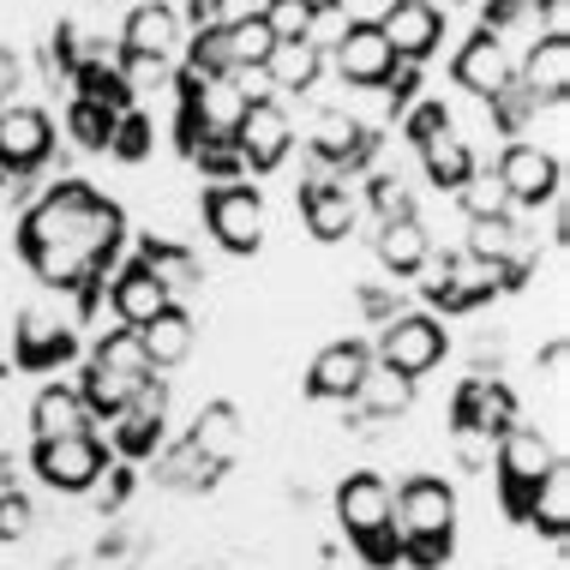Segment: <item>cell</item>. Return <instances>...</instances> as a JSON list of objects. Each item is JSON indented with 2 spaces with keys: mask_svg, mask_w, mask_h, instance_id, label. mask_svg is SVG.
<instances>
[{
  "mask_svg": "<svg viewBox=\"0 0 570 570\" xmlns=\"http://www.w3.org/2000/svg\"><path fill=\"white\" fill-rule=\"evenodd\" d=\"M19 246L49 288H90L120 246V210L90 193L85 180H67L24 210Z\"/></svg>",
  "mask_w": 570,
  "mask_h": 570,
  "instance_id": "6da1fadb",
  "label": "cell"
},
{
  "mask_svg": "<svg viewBox=\"0 0 570 570\" xmlns=\"http://www.w3.org/2000/svg\"><path fill=\"white\" fill-rule=\"evenodd\" d=\"M391 534H396V552H409L421 570L439 564L456 534V492L439 474L403 481V492H391Z\"/></svg>",
  "mask_w": 570,
  "mask_h": 570,
  "instance_id": "7a4b0ae2",
  "label": "cell"
},
{
  "mask_svg": "<svg viewBox=\"0 0 570 570\" xmlns=\"http://www.w3.org/2000/svg\"><path fill=\"white\" fill-rule=\"evenodd\" d=\"M336 522H343L348 547L373 570L396 564V534H391V481L384 474H348L336 487Z\"/></svg>",
  "mask_w": 570,
  "mask_h": 570,
  "instance_id": "3957f363",
  "label": "cell"
},
{
  "mask_svg": "<svg viewBox=\"0 0 570 570\" xmlns=\"http://www.w3.org/2000/svg\"><path fill=\"white\" fill-rule=\"evenodd\" d=\"M492 469H499V487H504V504L522 517V499H529L534 487L547 481L552 469H559V451H552V439L541 426H511L499 444H492Z\"/></svg>",
  "mask_w": 570,
  "mask_h": 570,
  "instance_id": "277c9868",
  "label": "cell"
},
{
  "mask_svg": "<svg viewBox=\"0 0 570 570\" xmlns=\"http://www.w3.org/2000/svg\"><path fill=\"white\" fill-rule=\"evenodd\" d=\"M444 348H451V336H444L439 318L403 313V318L384 325V343H379L373 361H384L391 373H403V379H421V373H433V366L444 361Z\"/></svg>",
  "mask_w": 570,
  "mask_h": 570,
  "instance_id": "5b68a950",
  "label": "cell"
},
{
  "mask_svg": "<svg viewBox=\"0 0 570 570\" xmlns=\"http://www.w3.org/2000/svg\"><path fill=\"white\" fill-rule=\"evenodd\" d=\"M205 228L223 253H258L265 246V198L253 187H217L205 198Z\"/></svg>",
  "mask_w": 570,
  "mask_h": 570,
  "instance_id": "8992f818",
  "label": "cell"
},
{
  "mask_svg": "<svg viewBox=\"0 0 570 570\" xmlns=\"http://www.w3.org/2000/svg\"><path fill=\"white\" fill-rule=\"evenodd\" d=\"M30 469L42 474V487L55 492H90L102 469H109V451H102L97 433H72V439H49L37 444V456H30Z\"/></svg>",
  "mask_w": 570,
  "mask_h": 570,
  "instance_id": "52a82bcc",
  "label": "cell"
},
{
  "mask_svg": "<svg viewBox=\"0 0 570 570\" xmlns=\"http://www.w3.org/2000/svg\"><path fill=\"white\" fill-rule=\"evenodd\" d=\"M235 157L240 168H276L288 157V145H295V120H288L283 102H271V97H258L253 109L240 115V127H235Z\"/></svg>",
  "mask_w": 570,
  "mask_h": 570,
  "instance_id": "ba28073f",
  "label": "cell"
},
{
  "mask_svg": "<svg viewBox=\"0 0 570 570\" xmlns=\"http://www.w3.org/2000/svg\"><path fill=\"white\" fill-rule=\"evenodd\" d=\"M456 85L469 90V97H492V102H499L504 90L517 85L511 49H504L499 30H481V37L462 42V55H456Z\"/></svg>",
  "mask_w": 570,
  "mask_h": 570,
  "instance_id": "9c48e42d",
  "label": "cell"
},
{
  "mask_svg": "<svg viewBox=\"0 0 570 570\" xmlns=\"http://www.w3.org/2000/svg\"><path fill=\"white\" fill-rule=\"evenodd\" d=\"M55 132L42 109H24V102H0V168L7 175H30L42 157H49Z\"/></svg>",
  "mask_w": 570,
  "mask_h": 570,
  "instance_id": "30bf717a",
  "label": "cell"
},
{
  "mask_svg": "<svg viewBox=\"0 0 570 570\" xmlns=\"http://www.w3.org/2000/svg\"><path fill=\"white\" fill-rule=\"evenodd\" d=\"M451 426H469V433H481V439L499 444L517 426V391H511V384H499V379H469L456 391V421Z\"/></svg>",
  "mask_w": 570,
  "mask_h": 570,
  "instance_id": "8fae6325",
  "label": "cell"
},
{
  "mask_svg": "<svg viewBox=\"0 0 570 570\" xmlns=\"http://www.w3.org/2000/svg\"><path fill=\"white\" fill-rule=\"evenodd\" d=\"M492 175L504 180L511 205H547V198H559V157L541 145H511Z\"/></svg>",
  "mask_w": 570,
  "mask_h": 570,
  "instance_id": "7c38bea8",
  "label": "cell"
},
{
  "mask_svg": "<svg viewBox=\"0 0 570 570\" xmlns=\"http://www.w3.org/2000/svg\"><path fill=\"white\" fill-rule=\"evenodd\" d=\"M379 37L391 42V55H396V60H421V55H433V49H439V37H444V12L433 7V0H396V7L379 19Z\"/></svg>",
  "mask_w": 570,
  "mask_h": 570,
  "instance_id": "4fadbf2b",
  "label": "cell"
},
{
  "mask_svg": "<svg viewBox=\"0 0 570 570\" xmlns=\"http://www.w3.org/2000/svg\"><path fill=\"white\" fill-rule=\"evenodd\" d=\"M336 72H343V85H361V90H379L391 79L396 55H391V42L379 37V24H348L343 37H336Z\"/></svg>",
  "mask_w": 570,
  "mask_h": 570,
  "instance_id": "5bb4252c",
  "label": "cell"
},
{
  "mask_svg": "<svg viewBox=\"0 0 570 570\" xmlns=\"http://www.w3.org/2000/svg\"><path fill=\"white\" fill-rule=\"evenodd\" d=\"M499 288H504V271H499V265H487V258H474V253L444 258L439 276H426V295L444 301V306H474V301H492Z\"/></svg>",
  "mask_w": 570,
  "mask_h": 570,
  "instance_id": "9a60e30c",
  "label": "cell"
},
{
  "mask_svg": "<svg viewBox=\"0 0 570 570\" xmlns=\"http://www.w3.org/2000/svg\"><path fill=\"white\" fill-rule=\"evenodd\" d=\"M366 366H373V348H361V343H331V348L313 354V366H306V391H313L318 403H348Z\"/></svg>",
  "mask_w": 570,
  "mask_h": 570,
  "instance_id": "2e32d148",
  "label": "cell"
},
{
  "mask_svg": "<svg viewBox=\"0 0 570 570\" xmlns=\"http://www.w3.org/2000/svg\"><path fill=\"white\" fill-rule=\"evenodd\" d=\"M109 306H115L120 331H145L157 313H168V306H175V295H168V288H163L145 265H127V271L109 283Z\"/></svg>",
  "mask_w": 570,
  "mask_h": 570,
  "instance_id": "e0dca14e",
  "label": "cell"
},
{
  "mask_svg": "<svg viewBox=\"0 0 570 570\" xmlns=\"http://www.w3.org/2000/svg\"><path fill=\"white\" fill-rule=\"evenodd\" d=\"M163 409H168L163 384H157V379L138 384L132 403L115 414V444H120V456H150V451H157V439H163Z\"/></svg>",
  "mask_w": 570,
  "mask_h": 570,
  "instance_id": "ac0fdd59",
  "label": "cell"
},
{
  "mask_svg": "<svg viewBox=\"0 0 570 570\" xmlns=\"http://www.w3.org/2000/svg\"><path fill=\"white\" fill-rule=\"evenodd\" d=\"M517 90L529 102H564V90H570V42L564 37H534Z\"/></svg>",
  "mask_w": 570,
  "mask_h": 570,
  "instance_id": "d6986e66",
  "label": "cell"
},
{
  "mask_svg": "<svg viewBox=\"0 0 570 570\" xmlns=\"http://www.w3.org/2000/svg\"><path fill=\"white\" fill-rule=\"evenodd\" d=\"M30 433H37V444L72 439V433H90V409H85V396L72 391V384H42V391L30 396Z\"/></svg>",
  "mask_w": 570,
  "mask_h": 570,
  "instance_id": "ffe728a7",
  "label": "cell"
},
{
  "mask_svg": "<svg viewBox=\"0 0 570 570\" xmlns=\"http://www.w3.org/2000/svg\"><path fill=\"white\" fill-rule=\"evenodd\" d=\"M72 348V325L49 306H30V313L12 325V354H19V366H55L60 354Z\"/></svg>",
  "mask_w": 570,
  "mask_h": 570,
  "instance_id": "44dd1931",
  "label": "cell"
},
{
  "mask_svg": "<svg viewBox=\"0 0 570 570\" xmlns=\"http://www.w3.org/2000/svg\"><path fill=\"white\" fill-rule=\"evenodd\" d=\"M127 60H168L175 67V55H180V12L175 7H138L132 19H127Z\"/></svg>",
  "mask_w": 570,
  "mask_h": 570,
  "instance_id": "7402d4cb",
  "label": "cell"
},
{
  "mask_svg": "<svg viewBox=\"0 0 570 570\" xmlns=\"http://www.w3.org/2000/svg\"><path fill=\"white\" fill-rule=\"evenodd\" d=\"M187 451L198 456V469H228V462L240 456V414L228 409V403H210V409H198V426H193V439H187Z\"/></svg>",
  "mask_w": 570,
  "mask_h": 570,
  "instance_id": "603a6c76",
  "label": "cell"
},
{
  "mask_svg": "<svg viewBox=\"0 0 570 570\" xmlns=\"http://www.w3.org/2000/svg\"><path fill=\"white\" fill-rule=\"evenodd\" d=\"M301 217H306V228H313V240H348V235H354V217H361V205L348 198V187L313 180V187L301 193Z\"/></svg>",
  "mask_w": 570,
  "mask_h": 570,
  "instance_id": "cb8c5ba5",
  "label": "cell"
},
{
  "mask_svg": "<svg viewBox=\"0 0 570 570\" xmlns=\"http://www.w3.org/2000/svg\"><path fill=\"white\" fill-rule=\"evenodd\" d=\"M379 265L391 276H414L433 258V240H426V223L421 217H396V223H379V240H373Z\"/></svg>",
  "mask_w": 570,
  "mask_h": 570,
  "instance_id": "d4e9b609",
  "label": "cell"
},
{
  "mask_svg": "<svg viewBox=\"0 0 570 570\" xmlns=\"http://www.w3.org/2000/svg\"><path fill=\"white\" fill-rule=\"evenodd\" d=\"M138 343H145V354H150V366H180L193 354V343H198V325H193V313L187 306H168V313H157L145 331H138Z\"/></svg>",
  "mask_w": 570,
  "mask_h": 570,
  "instance_id": "484cf974",
  "label": "cell"
},
{
  "mask_svg": "<svg viewBox=\"0 0 570 570\" xmlns=\"http://www.w3.org/2000/svg\"><path fill=\"white\" fill-rule=\"evenodd\" d=\"M354 403L373 414V421H396V414L414 409V379H403V373H391L384 361H373L361 373V384H354Z\"/></svg>",
  "mask_w": 570,
  "mask_h": 570,
  "instance_id": "4316f807",
  "label": "cell"
},
{
  "mask_svg": "<svg viewBox=\"0 0 570 570\" xmlns=\"http://www.w3.org/2000/svg\"><path fill=\"white\" fill-rule=\"evenodd\" d=\"M421 145V168H426V180L433 187H462L469 180V168H474V157H469V145H462V132L444 120L439 132H426V138H414Z\"/></svg>",
  "mask_w": 570,
  "mask_h": 570,
  "instance_id": "83f0119b",
  "label": "cell"
},
{
  "mask_svg": "<svg viewBox=\"0 0 570 570\" xmlns=\"http://www.w3.org/2000/svg\"><path fill=\"white\" fill-rule=\"evenodd\" d=\"M318 72H325V49L318 42H276L265 60V79L276 90H313Z\"/></svg>",
  "mask_w": 570,
  "mask_h": 570,
  "instance_id": "f1b7e54d",
  "label": "cell"
},
{
  "mask_svg": "<svg viewBox=\"0 0 570 570\" xmlns=\"http://www.w3.org/2000/svg\"><path fill=\"white\" fill-rule=\"evenodd\" d=\"M469 253L474 258H487V265H499L504 271V283L522 271V228L511 217H487V223H474L469 228Z\"/></svg>",
  "mask_w": 570,
  "mask_h": 570,
  "instance_id": "f546056e",
  "label": "cell"
},
{
  "mask_svg": "<svg viewBox=\"0 0 570 570\" xmlns=\"http://www.w3.org/2000/svg\"><path fill=\"white\" fill-rule=\"evenodd\" d=\"M522 517H529L534 529H547L552 541H564V529H570V469L564 462L529 492V499H522Z\"/></svg>",
  "mask_w": 570,
  "mask_h": 570,
  "instance_id": "4dcf8cb0",
  "label": "cell"
},
{
  "mask_svg": "<svg viewBox=\"0 0 570 570\" xmlns=\"http://www.w3.org/2000/svg\"><path fill=\"white\" fill-rule=\"evenodd\" d=\"M313 150H318V163L348 168V163H361V157H366V127H361L354 115H318Z\"/></svg>",
  "mask_w": 570,
  "mask_h": 570,
  "instance_id": "1f68e13d",
  "label": "cell"
},
{
  "mask_svg": "<svg viewBox=\"0 0 570 570\" xmlns=\"http://www.w3.org/2000/svg\"><path fill=\"white\" fill-rule=\"evenodd\" d=\"M97 366H109V373H120V379H132V384H145V379H157V366H150V354H145V343H138V331H109L97 343V354H90Z\"/></svg>",
  "mask_w": 570,
  "mask_h": 570,
  "instance_id": "d6a6232c",
  "label": "cell"
},
{
  "mask_svg": "<svg viewBox=\"0 0 570 570\" xmlns=\"http://www.w3.org/2000/svg\"><path fill=\"white\" fill-rule=\"evenodd\" d=\"M271 49H276V37H271V24H265V19H253V24H235V30H223V55H228V72H265Z\"/></svg>",
  "mask_w": 570,
  "mask_h": 570,
  "instance_id": "836d02e7",
  "label": "cell"
},
{
  "mask_svg": "<svg viewBox=\"0 0 570 570\" xmlns=\"http://www.w3.org/2000/svg\"><path fill=\"white\" fill-rule=\"evenodd\" d=\"M462 210H469V223H487V217H511V193H504V180L492 175V168H469V180L456 187Z\"/></svg>",
  "mask_w": 570,
  "mask_h": 570,
  "instance_id": "e575fe53",
  "label": "cell"
},
{
  "mask_svg": "<svg viewBox=\"0 0 570 570\" xmlns=\"http://www.w3.org/2000/svg\"><path fill=\"white\" fill-rule=\"evenodd\" d=\"M145 384H150V379H145ZM132 391H138L132 379H120V373H109V366H97V361L85 366V384H79L85 409H90V414H109V421L132 403Z\"/></svg>",
  "mask_w": 570,
  "mask_h": 570,
  "instance_id": "d590c367",
  "label": "cell"
},
{
  "mask_svg": "<svg viewBox=\"0 0 570 570\" xmlns=\"http://www.w3.org/2000/svg\"><path fill=\"white\" fill-rule=\"evenodd\" d=\"M115 109H102V102H72V115H67V127H72V138H79L85 150H102V145H115Z\"/></svg>",
  "mask_w": 570,
  "mask_h": 570,
  "instance_id": "8d00e7d4",
  "label": "cell"
},
{
  "mask_svg": "<svg viewBox=\"0 0 570 570\" xmlns=\"http://www.w3.org/2000/svg\"><path fill=\"white\" fill-rule=\"evenodd\" d=\"M265 24H271L276 42H313V30H318V19L301 7V0H271V7H265Z\"/></svg>",
  "mask_w": 570,
  "mask_h": 570,
  "instance_id": "74e56055",
  "label": "cell"
},
{
  "mask_svg": "<svg viewBox=\"0 0 570 570\" xmlns=\"http://www.w3.org/2000/svg\"><path fill=\"white\" fill-rule=\"evenodd\" d=\"M373 205H379V223H396V217H414V198L396 175H379L373 180Z\"/></svg>",
  "mask_w": 570,
  "mask_h": 570,
  "instance_id": "f35d334b",
  "label": "cell"
},
{
  "mask_svg": "<svg viewBox=\"0 0 570 570\" xmlns=\"http://www.w3.org/2000/svg\"><path fill=\"white\" fill-rule=\"evenodd\" d=\"M30 522H37V511H30L24 492H0V541H24Z\"/></svg>",
  "mask_w": 570,
  "mask_h": 570,
  "instance_id": "ab89813d",
  "label": "cell"
},
{
  "mask_svg": "<svg viewBox=\"0 0 570 570\" xmlns=\"http://www.w3.org/2000/svg\"><path fill=\"white\" fill-rule=\"evenodd\" d=\"M271 0H210V30H235V24H253L265 19Z\"/></svg>",
  "mask_w": 570,
  "mask_h": 570,
  "instance_id": "60d3db41",
  "label": "cell"
},
{
  "mask_svg": "<svg viewBox=\"0 0 570 570\" xmlns=\"http://www.w3.org/2000/svg\"><path fill=\"white\" fill-rule=\"evenodd\" d=\"M456 456L469 462V469H487V462H492V439L469 433V426H456Z\"/></svg>",
  "mask_w": 570,
  "mask_h": 570,
  "instance_id": "b9f144b4",
  "label": "cell"
},
{
  "mask_svg": "<svg viewBox=\"0 0 570 570\" xmlns=\"http://www.w3.org/2000/svg\"><path fill=\"white\" fill-rule=\"evenodd\" d=\"M336 7H343V12H348V24H379V19H384V12H391V7H396V0H336Z\"/></svg>",
  "mask_w": 570,
  "mask_h": 570,
  "instance_id": "7bdbcfd3",
  "label": "cell"
},
{
  "mask_svg": "<svg viewBox=\"0 0 570 570\" xmlns=\"http://www.w3.org/2000/svg\"><path fill=\"white\" fill-rule=\"evenodd\" d=\"M127 79L145 90V79H157V85H168V60H127Z\"/></svg>",
  "mask_w": 570,
  "mask_h": 570,
  "instance_id": "ee69618b",
  "label": "cell"
},
{
  "mask_svg": "<svg viewBox=\"0 0 570 570\" xmlns=\"http://www.w3.org/2000/svg\"><path fill=\"white\" fill-rule=\"evenodd\" d=\"M325 570H373L354 547H325Z\"/></svg>",
  "mask_w": 570,
  "mask_h": 570,
  "instance_id": "f6af8a7d",
  "label": "cell"
},
{
  "mask_svg": "<svg viewBox=\"0 0 570 570\" xmlns=\"http://www.w3.org/2000/svg\"><path fill=\"white\" fill-rule=\"evenodd\" d=\"M547 37L570 42V0H547Z\"/></svg>",
  "mask_w": 570,
  "mask_h": 570,
  "instance_id": "bcb514c9",
  "label": "cell"
},
{
  "mask_svg": "<svg viewBox=\"0 0 570 570\" xmlns=\"http://www.w3.org/2000/svg\"><path fill=\"white\" fill-rule=\"evenodd\" d=\"M306 12H313V19H325V12H336V0H301Z\"/></svg>",
  "mask_w": 570,
  "mask_h": 570,
  "instance_id": "7dc6e473",
  "label": "cell"
},
{
  "mask_svg": "<svg viewBox=\"0 0 570 570\" xmlns=\"http://www.w3.org/2000/svg\"><path fill=\"white\" fill-rule=\"evenodd\" d=\"M0 180H7V168H0Z\"/></svg>",
  "mask_w": 570,
  "mask_h": 570,
  "instance_id": "c3c4849f",
  "label": "cell"
}]
</instances>
